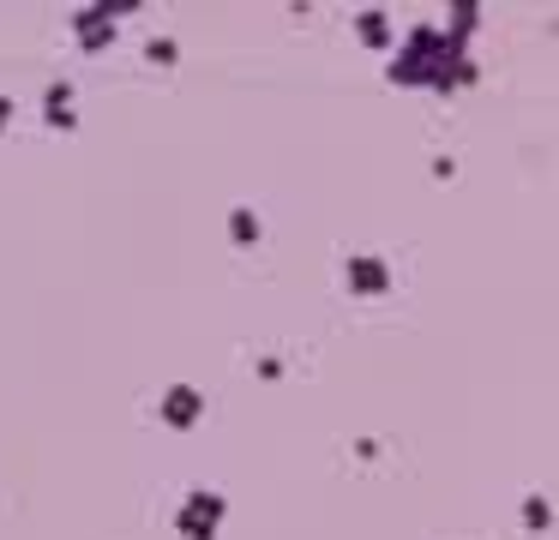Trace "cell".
<instances>
[{"label": "cell", "instance_id": "cell-1", "mask_svg": "<svg viewBox=\"0 0 559 540\" xmlns=\"http://www.w3.org/2000/svg\"><path fill=\"white\" fill-rule=\"evenodd\" d=\"M0 120H7V103H0Z\"/></svg>", "mask_w": 559, "mask_h": 540}]
</instances>
